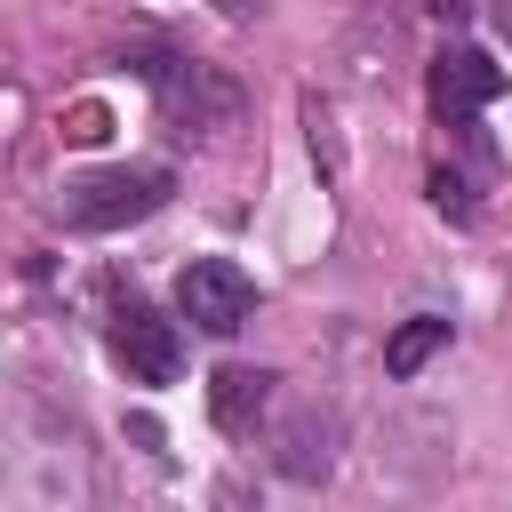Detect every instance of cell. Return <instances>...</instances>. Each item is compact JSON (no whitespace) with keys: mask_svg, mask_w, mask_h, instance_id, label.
Returning <instances> with one entry per match:
<instances>
[{"mask_svg":"<svg viewBox=\"0 0 512 512\" xmlns=\"http://www.w3.org/2000/svg\"><path fill=\"white\" fill-rule=\"evenodd\" d=\"M168 192H176L168 168H88V176H72V184L56 192V216H64L72 232H128V224L160 216Z\"/></svg>","mask_w":512,"mask_h":512,"instance_id":"1","label":"cell"},{"mask_svg":"<svg viewBox=\"0 0 512 512\" xmlns=\"http://www.w3.org/2000/svg\"><path fill=\"white\" fill-rule=\"evenodd\" d=\"M128 64L160 88V112L176 120V136H224L240 120V88L216 64H192V56H168V48H136Z\"/></svg>","mask_w":512,"mask_h":512,"instance_id":"2","label":"cell"},{"mask_svg":"<svg viewBox=\"0 0 512 512\" xmlns=\"http://www.w3.org/2000/svg\"><path fill=\"white\" fill-rule=\"evenodd\" d=\"M104 344H112V360L128 368V384H176V368H184V336H176V320H160L144 296H112V312H104Z\"/></svg>","mask_w":512,"mask_h":512,"instance_id":"3","label":"cell"},{"mask_svg":"<svg viewBox=\"0 0 512 512\" xmlns=\"http://www.w3.org/2000/svg\"><path fill=\"white\" fill-rule=\"evenodd\" d=\"M176 312H184L192 328H208V336H232V328H248V312H256V280H248L232 256H192V264L176 272Z\"/></svg>","mask_w":512,"mask_h":512,"instance_id":"4","label":"cell"},{"mask_svg":"<svg viewBox=\"0 0 512 512\" xmlns=\"http://www.w3.org/2000/svg\"><path fill=\"white\" fill-rule=\"evenodd\" d=\"M504 96V64L488 56V48H440L432 56V112L456 128V120H472L480 104H496Z\"/></svg>","mask_w":512,"mask_h":512,"instance_id":"5","label":"cell"},{"mask_svg":"<svg viewBox=\"0 0 512 512\" xmlns=\"http://www.w3.org/2000/svg\"><path fill=\"white\" fill-rule=\"evenodd\" d=\"M272 464H280L288 480L320 488V480L336 472V416H328L320 400H296V408L280 416V432H272Z\"/></svg>","mask_w":512,"mask_h":512,"instance_id":"6","label":"cell"},{"mask_svg":"<svg viewBox=\"0 0 512 512\" xmlns=\"http://www.w3.org/2000/svg\"><path fill=\"white\" fill-rule=\"evenodd\" d=\"M272 368H216V384H208V416H216V432H232V440H248L256 424H264V408H272Z\"/></svg>","mask_w":512,"mask_h":512,"instance_id":"7","label":"cell"},{"mask_svg":"<svg viewBox=\"0 0 512 512\" xmlns=\"http://www.w3.org/2000/svg\"><path fill=\"white\" fill-rule=\"evenodd\" d=\"M440 344H448V320H440V312H416V320H400V328H392L384 368H392V376H416V368H424Z\"/></svg>","mask_w":512,"mask_h":512,"instance_id":"8","label":"cell"},{"mask_svg":"<svg viewBox=\"0 0 512 512\" xmlns=\"http://www.w3.org/2000/svg\"><path fill=\"white\" fill-rule=\"evenodd\" d=\"M432 208H440V216H472V200H464V176H456V168H432Z\"/></svg>","mask_w":512,"mask_h":512,"instance_id":"9","label":"cell"},{"mask_svg":"<svg viewBox=\"0 0 512 512\" xmlns=\"http://www.w3.org/2000/svg\"><path fill=\"white\" fill-rule=\"evenodd\" d=\"M488 24H496V32L512 40V0H496V16H488Z\"/></svg>","mask_w":512,"mask_h":512,"instance_id":"10","label":"cell"}]
</instances>
